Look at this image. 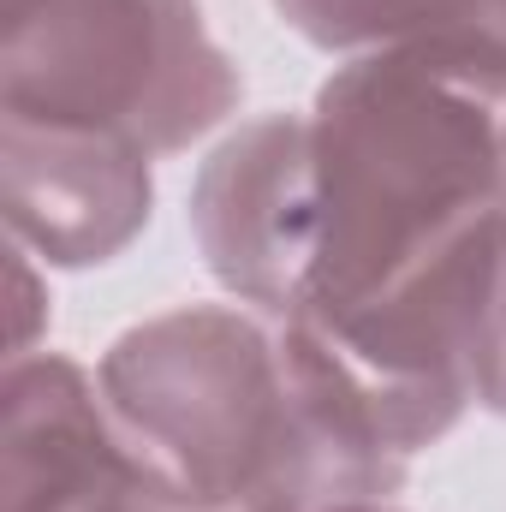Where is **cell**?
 <instances>
[{
	"label": "cell",
	"mask_w": 506,
	"mask_h": 512,
	"mask_svg": "<svg viewBox=\"0 0 506 512\" xmlns=\"http://www.w3.org/2000/svg\"><path fill=\"white\" fill-rule=\"evenodd\" d=\"M245 102L203 0H0V120L185 155Z\"/></svg>",
	"instance_id": "cell-3"
},
{
	"label": "cell",
	"mask_w": 506,
	"mask_h": 512,
	"mask_svg": "<svg viewBox=\"0 0 506 512\" xmlns=\"http://www.w3.org/2000/svg\"><path fill=\"white\" fill-rule=\"evenodd\" d=\"M292 36L322 54H376L423 36L483 30V0H268Z\"/></svg>",
	"instance_id": "cell-7"
},
{
	"label": "cell",
	"mask_w": 506,
	"mask_h": 512,
	"mask_svg": "<svg viewBox=\"0 0 506 512\" xmlns=\"http://www.w3.org/2000/svg\"><path fill=\"white\" fill-rule=\"evenodd\" d=\"M0 209L42 268H102L155 215V155L114 131L0 120Z\"/></svg>",
	"instance_id": "cell-6"
},
{
	"label": "cell",
	"mask_w": 506,
	"mask_h": 512,
	"mask_svg": "<svg viewBox=\"0 0 506 512\" xmlns=\"http://www.w3.org/2000/svg\"><path fill=\"white\" fill-rule=\"evenodd\" d=\"M0 512H179L120 429L102 382L66 352L6 358Z\"/></svg>",
	"instance_id": "cell-5"
},
{
	"label": "cell",
	"mask_w": 506,
	"mask_h": 512,
	"mask_svg": "<svg viewBox=\"0 0 506 512\" xmlns=\"http://www.w3.org/2000/svg\"><path fill=\"white\" fill-rule=\"evenodd\" d=\"M322 251L298 322H358L483 280L506 209V48L489 30L340 60L310 102Z\"/></svg>",
	"instance_id": "cell-1"
},
{
	"label": "cell",
	"mask_w": 506,
	"mask_h": 512,
	"mask_svg": "<svg viewBox=\"0 0 506 512\" xmlns=\"http://www.w3.org/2000/svg\"><path fill=\"white\" fill-rule=\"evenodd\" d=\"M96 382L179 512H340L411 471L334 364L239 298L131 322Z\"/></svg>",
	"instance_id": "cell-2"
},
{
	"label": "cell",
	"mask_w": 506,
	"mask_h": 512,
	"mask_svg": "<svg viewBox=\"0 0 506 512\" xmlns=\"http://www.w3.org/2000/svg\"><path fill=\"white\" fill-rule=\"evenodd\" d=\"M340 512H405L399 501H358V507H340Z\"/></svg>",
	"instance_id": "cell-11"
},
{
	"label": "cell",
	"mask_w": 506,
	"mask_h": 512,
	"mask_svg": "<svg viewBox=\"0 0 506 512\" xmlns=\"http://www.w3.org/2000/svg\"><path fill=\"white\" fill-rule=\"evenodd\" d=\"M42 262L24 251V245H12V352L6 358H30L36 352V334H42V322H48V292H42Z\"/></svg>",
	"instance_id": "cell-9"
},
{
	"label": "cell",
	"mask_w": 506,
	"mask_h": 512,
	"mask_svg": "<svg viewBox=\"0 0 506 512\" xmlns=\"http://www.w3.org/2000/svg\"><path fill=\"white\" fill-rule=\"evenodd\" d=\"M471 387L477 405L506 417V209L489 233L483 286H477V334H471Z\"/></svg>",
	"instance_id": "cell-8"
},
{
	"label": "cell",
	"mask_w": 506,
	"mask_h": 512,
	"mask_svg": "<svg viewBox=\"0 0 506 512\" xmlns=\"http://www.w3.org/2000/svg\"><path fill=\"white\" fill-rule=\"evenodd\" d=\"M483 30L506 48V0H483Z\"/></svg>",
	"instance_id": "cell-10"
},
{
	"label": "cell",
	"mask_w": 506,
	"mask_h": 512,
	"mask_svg": "<svg viewBox=\"0 0 506 512\" xmlns=\"http://www.w3.org/2000/svg\"><path fill=\"white\" fill-rule=\"evenodd\" d=\"M191 239L239 304L268 316L304 304L322 251L310 114H256L203 155L191 179Z\"/></svg>",
	"instance_id": "cell-4"
}]
</instances>
